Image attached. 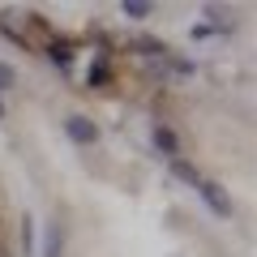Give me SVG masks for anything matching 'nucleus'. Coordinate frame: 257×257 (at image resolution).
<instances>
[{
	"label": "nucleus",
	"mask_w": 257,
	"mask_h": 257,
	"mask_svg": "<svg viewBox=\"0 0 257 257\" xmlns=\"http://www.w3.org/2000/svg\"><path fill=\"white\" fill-rule=\"evenodd\" d=\"M13 86H18V69L9 60H0V94H9Z\"/></svg>",
	"instance_id": "obj_8"
},
{
	"label": "nucleus",
	"mask_w": 257,
	"mask_h": 257,
	"mask_svg": "<svg viewBox=\"0 0 257 257\" xmlns=\"http://www.w3.org/2000/svg\"><path fill=\"white\" fill-rule=\"evenodd\" d=\"M120 13H124V18H133V22H146L155 9H150L146 0H124V5H120Z\"/></svg>",
	"instance_id": "obj_7"
},
{
	"label": "nucleus",
	"mask_w": 257,
	"mask_h": 257,
	"mask_svg": "<svg viewBox=\"0 0 257 257\" xmlns=\"http://www.w3.org/2000/svg\"><path fill=\"white\" fill-rule=\"evenodd\" d=\"M64 133H69V142L82 150L99 146V124H94L90 116H82V111H73V116H64Z\"/></svg>",
	"instance_id": "obj_1"
},
{
	"label": "nucleus",
	"mask_w": 257,
	"mask_h": 257,
	"mask_svg": "<svg viewBox=\"0 0 257 257\" xmlns=\"http://www.w3.org/2000/svg\"><path fill=\"white\" fill-rule=\"evenodd\" d=\"M193 189L202 193V202L210 206V210L219 214V219H227V214H231V197H227V193H223V184H214V180H197V184H193Z\"/></svg>",
	"instance_id": "obj_2"
},
{
	"label": "nucleus",
	"mask_w": 257,
	"mask_h": 257,
	"mask_svg": "<svg viewBox=\"0 0 257 257\" xmlns=\"http://www.w3.org/2000/svg\"><path fill=\"white\" fill-rule=\"evenodd\" d=\"M47 60H52V64H60V69H64V64L73 60V47L64 43V39H52V43H47Z\"/></svg>",
	"instance_id": "obj_4"
},
{
	"label": "nucleus",
	"mask_w": 257,
	"mask_h": 257,
	"mask_svg": "<svg viewBox=\"0 0 257 257\" xmlns=\"http://www.w3.org/2000/svg\"><path fill=\"white\" fill-rule=\"evenodd\" d=\"M0 120H5V99H0Z\"/></svg>",
	"instance_id": "obj_9"
},
{
	"label": "nucleus",
	"mask_w": 257,
	"mask_h": 257,
	"mask_svg": "<svg viewBox=\"0 0 257 257\" xmlns=\"http://www.w3.org/2000/svg\"><path fill=\"white\" fill-rule=\"evenodd\" d=\"M0 257H9V253H0Z\"/></svg>",
	"instance_id": "obj_10"
},
{
	"label": "nucleus",
	"mask_w": 257,
	"mask_h": 257,
	"mask_svg": "<svg viewBox=\"0 0 257 257\" xmlns=\"http://www.w3.org/2000/svg\"><path fill=\"white\" fill-rule=\"evenodd\" d=\"M150 138H155V150L167 159V163H172V159H180V138H176L167 124H155V133H150Z\"/></svg>",
	"instance_id": "obj_3"
},
{
	"label": "nucleus",
	"mask_w": 257,
	"mask_h": 257,
	"mask_svg": "<svg viewBox=\"0 0 257 257\" xmlns=\"http://www.w3.org/2000/svg\"><path fill=\"white\" fill-rule=\"evenodd\" d=\"M64 253V231L60 227H47V236H43V257H60Z\"/></svg>",
	"instance_id": "obj_6"
},
{
	"label": "nucleus",
	"mask_w": 257,
	"mask_h": 257,
	"mask_svg": "<svg viewBox=\"0 0 257 257\" xmlns=\"http://www.w3.org/2000/svg\"><path fill=\"white\" fill-rule=\"evenodd\" d=\"M172 176H176V180H184V184H197V180H202V172H197L189 159H172Z\"/></svg>",
	"instance_id": "obj_5"
}]
</instances>
